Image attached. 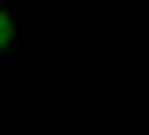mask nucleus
<instances>
[{"mask_svg": "<svg viewBox=\"0 0 149 135\" xmlns=\"http://www.w3.org/2000/svg\"><path fill=\"white\" fill-rule=\"evenodd\" d=\"M7 41H14V20H7V14H0V47H7Z\"/></svg>", "mask_w": 149, "mask_h": 135, "instance_id": "obj_1", "label": "nucleus"}]
</instances>
